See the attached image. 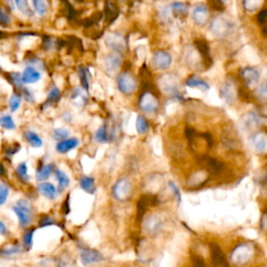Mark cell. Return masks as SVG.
I'll list each match as a JSON object with an SVG mask.
<instances>
[{"mask_svg":"<svg viewBox=\"0 0 267 267\" xmlns=\"http://www.w3.org/2000/svg\"><path fill=\"white\" fill-rule=\"evenodd\" d=\"M88 70L85 68H81L80 69V80L82 83V87L85 88L86 90L89 89V80H88Z\"/></svg>","mask_w":267,"mask_h":267,"instance_id":"obj_46","label":"cell"},{"mask_svg":"<svg viewBox=\"0 0 267 267\" xmlns=\"http://www.w3.org/2000/svg\"><path fill=\"white\" fill-rule=\"evenodd\" d=\"M192 19L199 26H205L209 22V11L204 5L196 7L192 12Z\"/></svg>","mask_w":267,"mask_h":267,"instance_id":"obj_17","label":"cell"},{"mask_svg":"<svg viewBox=\"0 0 267 267\" xmlns=\"http://www.w3.org/2000/svg\"><path fill=\"white\" fill-rule=\"evenodd\" d=\"M14 3H15L17 9L22 13L24 14V15H31L32 14V9L30 8V5H29V2L27 0H14Z\"/></svg>","mask_w":267,"mask_h":267,"instance_id":"obj_38","label":"cell"},{"mask_svg":"<svg viewBox=\"0 0 267 267\" xmlns=\"http://www.w3.org/2000/svg\"><path fill=\"white\" fill-rule=\"evenodd\" d=\"M9 192H10V189L7 185L0 184V206L6 204L8 196H9Z\"/></svg>","mask_w":267,"mask_h":267,"instance_id":"obj_44","label":"cell"},{"mask_svg":"<svg viewBox=\"0 0 267 267\" xmlns=\"http://www.w3.org/2000/svg\"><path fill=\"white\" fill-rule=\"evenodd\" d=\"M195 46H196V50H198L200 54L203 55V57L207 60L209 57V46L206 42L202 40L195 41Z\"/></svg>","mask_w":267,"mask_h":267,"instance_id":"obj_39","label":"cell"},{"mask_svg":"<svg viewBox=\"0 0 267 267\" xmlns=\"http://www.w3.org/2000/svg\"><path fill=\"white\" fill-rule=\"evenodd\" d=\"M72 102L77 107H83L87 102V97L80 89H77L76 91H74V93L72 95Z\"/></svg>","mask_w":267,"mask_h":267,"instance_id":"obj_37","label":"cell"},{"mask_svg":"<svg viewBox=\"0 0 267 267\" xmlns=\"http://www.w3.org/2000/svg\"><path fill=\"white\" fill-rule=\"evenodd\" d=\"M24 138L26 139V141L29 142L33 147H41L43 145V141H42V139L34 132L32 131H27L24 133Z\"/></svg>","mask_w":267,"mask_h":267,"instance_id":"obj_29","label":"cell"},{"mask_svg":"<svg viewBox=\"0 0 267 267\" xmlns=\"http://www.w3.org/2000/svg\"><path fill=\"white\" fill-rule=\"evenodd\" d=\"M39 190L41 192V194L46 198L47 200H54L57 198V188H55L51 183L48 182H42L41 184L39 185Z\"/></svg>","mask_w":267,"mask_h":267,"instance_id":"obj_23","label":"cell"},{"mask_svg":"<svg viewBox=\"0 0 267 267\" xmlns=\"http://www.w3.org/2000/svg\"><path fill=\"white\" fill-rule=\"evenodd\" d=\"M78 144H79V141L76 138L65 139L57 144V151L60 153H67L70 150H72L75 147H77Z\"/></svg>","mask_w":267,"mask_h":267,"instance_id":"obj_22","label":"cell"},{"mask_svg":"<svg viewBox=\"0 0 267 267\" xmlns=\"http://www.w3.org/2000/svg\"><path fill=\"white\" fill-rule=\"evenodd\" d=\"M164 228V221L158 214H149L143 219V229L150 237L158 236Z\"/></svg>","mask_w":267,"mask_h":267,"instance_id":"obj_5","label":"cell"},{"mask_svg":"<svg viewBox=\"0 0 267 267\" xmlns=\"http://www.w3.org/2000/svg\"><path fill=\"white\" fill-rule=\"evenodd\" d=\"M21 105V97L17 94H14L11 96L10 102H9V107L11 112H16Z\"/></svg>","mask_w":267,"mask_h":267,"instance_id":"obj_40","label":"cell"},{"mask_svg":"<svg viewBox=\"0 0 267 267\" xmlns=\"http://www.w3.org/2000/svg\"><path fill=\"white\" fill-rule=\"evenodd\" d=\"M105 41L108 47L116 53L120 54L126 48V42L124 37L118 33H109L106 36Z\"/></svg>","mask_w":267,"mask_h":267,"instance_id":"obj_11","label":"cell"},{"mask_svg":"<svg viewBox=\"0 0 267 267\" xmlns=\"http://www.w3.org/2000/svg\"><path fill=\"white\" fill-rule=\"evenodd\" d=\"M52 171H53V165L52 164L42 166L40 169L37 171V180L39 182L46 181L51 175Z\"/></svg>","mask_w":267,"mask_h":267,"instance_id":"obj_32","label":"cell"},{"mask_svg":"<svg viewBox=\"0 0 267 267\" xmlns=\"http://www.w3.org/2000/svg\"><path fill=\"white\" fill-rule=\"evenodd\" d=\"M169 187H170V189L172 190V193H173V195H174V198H176L177 203L181 204V202H182V195H181L180 189L177 188V186L174 184L173 182H169Z\"/></svg>","mask_w":267,"mask_h":267,"instance_id":"obj_49","label":"cell"},{"mask_svg":"<svg viewBox=\"0 0 267 267\" xmlns=\"http://www.w3.org/2000/svg\"><path fill=\"white\" fill-rule=\"evenodd\" d=\"M250 141L258 153L264 154L267 149V135L264 131H259L251 136Z\"/></svg>","mask_w":267,"mask_h":267,"instance_id":"obj_15","label":"cell"},{"mask_svg":"<svg viewBox=\"0 0 267 267\" xmlns=\"http://www.w3.org/2000/svg\"><path fill=\"white\" fill-rule=\"evenodd\" d=\"M13 210L18 217L20 226L23 228L29 227L33 221V208L31 204L25 200H20L13 207Z\"/></svg>","mask_w":267,"mask_h":267,"instance_id":"obj_2","label":"cell"},{"mask_svg":"<svg viewBox=\"0 0 267 267\" xmlns=\"http://www.w3.org/2000/svg\"><path fill=\"white\" fill-rule=\"evenodd\" d=\"M240 75L248 87L255 86L260 79V72L254 67H245L241 70Z\"/></svg>","mask_w":267,"mask_h":267,"instance_id":"obj_16","label":"cell"},{"mask_svg":"<svg viewBox=\"0 0 267 267\" xmlns=\"http://www.w3.org/2000/svg\"><path fill=\"white\" fill-rule=\"evenodd\" d=\"M55 176H57L59 183V192H62L66 187L69 186L70 180L62 170H55Z\"/></svg>","mask_w":267,"mask_h":267,"instance_id":"obj_34","label":"cell"},{"mask_svg":"<svg viewBox=\"0 0 267 267\" xmlns=\"http://www.w3.org/2000/svg\"><path fill=\"white\" fill-rule=\"evenodd\" d=\"M210 251H211V258L212 262L217 267H230L228 261L224 257V254L220 246L217 243H211L210 244Z\"/></svg>","mask_w":267,"mask_h":267,"instance_id":"obj_14","label":"cell"},{"mask_svg":"<svg viewBox=\"0 0 267 267\" xmlns=\"http://www.w3.org/2000/svg\"><path fill=\"white\" fill-rule=\"evenodd\" d=\"M109 139H110V134L108 133L106 125L101 126L95 133V140L100 143H106L109 141Z\"/></svg>","mask_w":267,"mask_h":267,"instance_id":"obj_36","label":"cell"},{"mask_svg":"<svg viewBox=\"0 0 267 267\" xmlns=\"http://www.w3.org/2000/svg\"><path fill=\"white\" fill-rule=\"evenodd\" d=\"M222 140L224 147L232 149L240 147V140H239L238 134H226V136H223Z\"/></svg>","mask_w":267,"mask_h":267,"instance_id":"obj_26","label":"cell"},{"mask_svg":"<svg viewBox=\"0 0 267 267\" xmlns=\"http://www.w3.org/2000/svg\"><path fill=\"white\" fill-rule=\"evenodd\" d=\"M171 13L172 15L176 18H185L188 15L189 8L186 4L183 3H174L171 6Z\"/></svg>","mask_w":267,"mask_h":267,"instance_id":"obj_25","label":"cell"},{"mask_svg":"<svg viewBox=\"0 0 267 267\" xmlns=\"http://www.w3.org/2000/svg\"><path fill=\"white\" fill-rule=\"evenodd\" d=\"M255 255V248L250 243H241L237 245L231 252V262L236 266L247 264Z\"/></svg>","mask_w":267,"mask_h":267,"instance_id":"obj_1","label":"cell"},{"mask_svg":"<svg viewBox=\"0 0 267 267\" xmlns=\"http://www.w3.org/2000/svg\"><path fill=\"white\" fill-rule=\"evenodd\" d=\"M117 86L122 94L131 95L137 90L138 83L133 74L129 72H123L117 78Z\"/></svg>","mask_w":267,"mask_h":267,"instance_id":"obj_7","label":"cell"},{"mask_svg":"<svg viewBox=\"0 0 267 267\" xmlns=\"http://www.w3.org/2000/svg\"><path fill=\"white\" fill-rule=\"evenodd\" d=\"M242 123L246 130H255L260 125V116L256 114L255 112H249V113L244 115Z\"/></svg>","mask_w":267,"mask_h":267,"instance_id":"obj_24","label":"cell"},{"mask_svg":"<svg viewBox=\"0 0 267 267\" xmlns=\"http://www.w3.org/2000/svg\"><path fill=\"white\" fill-rule=\"evenodd\" d=\"M57 267H74L73 262L68 255H62L57 260Z\"/></svg>","mask_w":267,"mask_h":267,"instance_id":"obj_42","label":"cell"},{"mask_svg":"<svg viewBox=\"0 0 267 267\" xmlns=\"http://www.w3.org/2000/svg\"><path fill=\"white\" fill-rule=\"evenodd\" d=\"M114 199L118 202H126L131 199L133 194V186L132 183L125 177L119 179L112 189Z\"/></svg>","mask_w":267,"mask_h":267,"instance_id":"obj_3","label":"cell"},{"mask_svg":"<svg viewBox=\"0 0 267 267\" xmlns=\"http://www.w3.org/2000/svg\"><path fill=\"white\" fill-rule=\"evenodd\" d=\"M199 164L203 166L205 171L212 174H219L223 171L224 165L219 160L210 157L206 153L199 154Z\"/></svg>","mask_w":267,"mask_h":267,"instance_id":"obj_6","label":"cell"},{"mask_svg":"<svg viewBox=\"0 0 267 267\" xmlns=\"http://www.w3.org/2000/svg\"><path fill=\"white\" fill-rule=\"evenodd\" d=\"M191 260H192V264L193 267H207L205 260L196 254H192L191 256Z\"/></svg>","mask_w":267,"mask_h":267,"instance_id":"obj_47","label":"cell"},{"mask_svg":"<svg viewBox=\"0 0 267 267\" xmlns=\"http://www.w3.org/2000/svg\"><path fill=\"white\" fill-rule=\"evenodd\" d=\"M41 78V73L34 67H27L21 75V81L24 83H35Z\"/></svg>","mask_w":267,"mask_h":267,"instance_id":"obj_20","label":"cell"},{"mask_svg":"<svg viewBox=\"0 0 267 267\" xmlns=\"http://www.w3.org/2000/svg\"><path fill=\"white\" fill-rule=\"evenodd\" d=\"M7 233V227L4 222L0 221V235H5Z\"/></svg>","mask_w":267,"mask_h":267,"instance_id":"obj_56","label":"cell"},{"mask_svg":"<svg viewBox=\"0 0 267 267\" xmlns=\"http://www.w3.org/2000/svg\"><path fill=\"white\" fill-rule=\"evenodd\" d=\"M159 88L165 94H174L177 92L180 81L173 74H163L158 79Z\"/></svg>","mask_w":267,"mask_h":267,"instance_id":"obj_9","label":"cell"},{"mask_svg":"<svg viewBox=\"0 0 267 267\" xmlns=\"http://www.w3.org/2000/svg\"><path fill=\"white\" fill-rule=\"evenodd\" d=\"M33 235H34V232L31 231V232H27L24 236V244L27 246V247H31L32 246V243H33Z\"/></svg>","mask_w":267,"mask_h":267,"instance_id":"obj_53","label":"cell"},{"mask_svg":"<svg viewBox=\"0 0 267 267\" xmlns=\"http://www.w3.org/2000/svg\"><path fill=\"white\" fill-rule=\"evenodd\" d=\"M233 29L232 22L223 16L214 18L210 24V32L217 38L227 37Z\"/></svg>","mask_w":267,"mask_h":267,"instance_id":"obj_4","label":"cell"},{"mask_svg":"<svg viewBox=\"0 0 267 267\" xmlns=\"http://www.w3.org/2000/svg\"><path fill=\"white\" fill-rule=\"evenodd\" d=\"M53 137L54 139L62 141V140H65L69 137V131H67L66 129H55L53 131Z\"/></svg>","mask_w":267,"mask_h":267,"instance_id":"obj_45","label":"cell"},{"mask_svg":"<svg viewBox=\"0 0 267 267\" xmlns=\"http://www.w3.org/2000/svg\"><path fill=\"white\" fill-rule=\"evenodd\" d=\"M208 177H209V174L207 171L205 170L196 171L188 179V186L192 188L201 187L208 181Z\"/></svg>","mask_w":267,"mask_h":267,"instance_id":"obj_19","label":"cell"},{"mask_svg":"<svg viewBox=\"0 0 267 267\" xmlns=\"http://www.w3.org/2000/svg\"><path fill=\"white\" fill-rule=\"evenodd\" d=\"M136 129L138 134L140 135H144L148 132L149 129V125L147 120L143 117V116H138L137 120H136Z\"/></svg>","mask_w":267,"mask_h":267,"instance_id":"obj_35","label":"cell"},{"mask_svg":"<svg viewBox=\"0 0 267 267\" xmlns=\"http://www.w3.org/2000/svg\"><path fill=\"white\" fill-rule=\"evenodd\" d=\"M16 171H17L18 176H19L22 181H25V182H26V181H29V173H27V166H26V164H25L24 162L18 165Z\"/></svg>","mask_w":267,"mask_h":267,"instance_id":"obj_43","label":"cell"},{"mask_svg":"<svg viewBox=\"0 0 267 267\" xmlns=\"http://www.w3.org/2000/svg\"><path fill=\"white\" fill-rule=\"evenodd\" d=\"M11 23V18L8 14L0 9V24L2 25H9Z\"/></svg>","mask_w":267,"mask_h":267,"instance_id":"obj_50","label":"cell"},{"mask_svg":"<svg viewBox=\"0 0 267 267\" xmlns=\"http://www.w3.org/2000/svg\"><path fill=\"white\" fill-rule=\"evenodd\" d=\"M79 185L83 191H86L89 194H93L96 191V186L93 177L82 176L79 181Z\"/></svg>","mask_w":267,"mask_h":267,"instance_id":"obj_27","label":"cell"},{"mask_svg":"<svg viewBox=\"0 0 267 267\" xmlns=\"http://www.w3.org/2000/svg\"><path fill=\"white\" fill-rule=\"evenodd\" d=\"M258 95L260 98H262V100H266V96H267V88H266V83L265 82H262L261 85L259 86L258 90Z\"/></svg>","mask_w":267,"mask_h":267,"instance_id":"obj_51","label":"cell"},{"mask_svg":"<svg viewBox=\"0 0 267 267\" xmlns=\"http://www.w3.org/2000/svg\"><path fill=\"white\" fill-rule=\"evenodd\" d=\"M186 85L190 88H196V89H200L202 91H208L210 89L208 83L203 80L202 78H199L196 76H192L190 77L187 81H186Z\"/></svg>","mask_w":267,"mask_h":267,"instance_id":"obj_28","label":"cell"},{"mask_svg":"<svg viewBox=\"0 0 267 267\" xmlns=\"http://www.w3.org/2000/svg\"><path fill=\"white\" fill-rule=\"evenodd\" d=\"M121 65V57L119 53H112L104 60V67L109 73H114Z\"/></svg>","mask_w":267,"mask_h":267,"instance_id":"obj_18","label":"cell"},{"mask_svg":"<svg viewBox=\"0 0 267 267\" xmlns=\"http://www.w3.org/2000/svg\"><path fill=\"white\" fill-rule=\"evenodd\" d=\"M221 2H222V3H224V2H228V0H221Z\"/></svg>","mask_w":267,"mask_h":267,"instance_id":"obj_57","label":"cell"},{"mask_svg":"<svg viewBox=\"0 0 267 267\" xmlns=\"http://www.w3.org/2000/svg\"><path fill=\"white\" fill-rule=\"evenodd\" d=\"M266 17H267V12H266L265 10L261 11V12L259 13V15H258V22H259L260 24H262V25L265 24Z\"/></svg>","mask_w":267,"mask_h":267,"instance_id":"obj_54","label":"cell"},{"mask_svg":"<svg viewBox=\"0 0 267 267\" xmlns=\"http://www.w3.org/2000/svg\"><path fill=\"white\" fill-rule=\"evenodd\" d=\"M264 4V0H243V8L246 12L252 13L259 10Z\"/></svg>","mask_w":267,"mask_h":267,"instance_id":"obj_33","label":"cell"},{"mask_svg":"<svg viewBox=\"0 0 267 267\" xmlns=\"http://www.w3.org/2000/svg\"><path fill=\"white\" fill-rule=\"evenodd\" d=\"M139 107L146 114H153L157 113L159 110V101L151 92H144L139 100Z\"/></svg>","mask_w":267,"mask_h":267,"instance_id":"obj_8","label":"cell"},{"mask_svg":"<svg viewBox=\"0 0 267 267\" xmlns=\"http://www.w3.org/2000/svg\"><path fill=\"white\" fill-rule=\"evenodd\" d=\"M159 202L160 201H159L157 195H153V194L143 195L137 204V220H138V222L142 221L143 216H144L146 210L149 206H157L159 204Z\"/></svg>","mask_w":267,"mask_h":267,"instance_id":"obj_10","label":"cell"},{"mask_svg":"<svg viewBox=\"0 0 267 267\" xmlns=\"http://www.w3.org/2000/svg\"><path fill=\"white\" fill-rule=\"evenodd\" d=\"M59 97H60V91L58 88H53L50 93H49V97H48V100L50 102H55V101H58L59 100Z\"/></svg>","mask_w":267,"mask_h":267,"instance_id":"obj_52","label":"cell"},{"mask_svg":"<svg viewBox=\"0 0 267 267\" xmlns=\"http://www.w3.org/2000/svg\"><path fill=\"white\" fill-rule=\"evenodd\" d=\"M80 260L83 265L87 266L95 263H100L104 261L105 258L100 251L90 248H82L80 251Z\"/></svg>","mask_w":267,"mask_h":267,"instance_id":"obj_13","label":"cell"},{"mask_svg":"<svg viewBox=\"0 0 267 267\" xmlns=\"http://www.w3.org/2000/svg\"><path fill=\"white\" fill-rule=\"evenodd\" d=\"M34 11L39 16H45L48 11V4L46 0H32Z\"/></svg>","mask_w":267,"mask_h":267,"instance_id":"obj_30","label":"cell"},{"mask_svg":"<svg viewBox=\"0 0 267 267\" xmlns=\"http://www.w3.org/2000/svg\"><path fill=\"white\" fill-rule=\"evenodd\" d=\"M11 267H18V266H11Z\"/></svg>","mask_w":267,"mask_h":267,"instance_id":"obj_58","label":"cell"},{"mask_svg":"<svg viewBox=\"0 0 267 267\" xmlns=\"http://www.w3.org/2000/svg\"><path fill=\"white\" fill-rule=\"evenodd\" d=\"M186 62L191 67H198L201 64V54L196 49H191L186 55Z\"/></svg>","mask_w":267,"mask_h":267,"instance_id":"obj_31","label":"cell"},{"mask_svg":"<svg viewBox=\"0 0 267 267\" xmlns=\"http://www.w3.org/2000/svg\"><path fill=\"white\" fill-rule=\"evenodd\" d=\"M265 228H266V214L264 213L262 218H261V229H262V231H265Z\"/></svg>","mask_w":267,"mask_h":267,"instance_id":"obj_55","label":"cell"},{"mask_svg":"<svg viewBox=\"0 0 267 267\" xmlns=\"http://www.w3.org/2000/svg\"><path fill=\"white\" fill-rule=\"evenodd\" d=\"M209 7L212 8L215 11H222L223 10V3L221 0H208Z\"/></svg>","mask_w":267,"mask_h":267,"instance_id":"obj_48","label":"cell"},{"mask_svg":"<svg viewBox=\"0 0 267 267\" xmlns=\"http://www.w3.org/2000/svg\"><path fill=\"white\" fill-rule=\"evenodd\" d=\"M0 125H2L4 129H7V130H14L16 128L15 122H14L13 118L9 115L0 118Z\"/></svg>","mask_w":267,"mask_h":267,"instance_id":"obj_41","label":"cell"},{"mask_svg":"<svg viewBox=\"0 0 267 267\" xmlns=\"http://www.w3.org/2000/svg\"><path fill=\"white\" fill-rule=\"evenodd\" d=\"M220 94L224 101L228 103H233L236 98V89L234 83L231 80H228L221 88Z\"/></svg>","mask_w":267,"mask_h":267,"instance_id":"obj_21","label":"cell"},{"mask_svg":"<svg viewBox=\"0 0 267 267\" xmlns=\"http://www.w3.org/2000/svg\"><path fill=\"white\" fill-rule=\"evenodd\" d=\"M172 63V57L169 52L164 50H158L154 52L152 57V65L159 70H165L170 67Z\"/></svg>","mask_w":267,"mask_h":267,"instance_id":"obj_12","label":"cell"}]
</instances>
